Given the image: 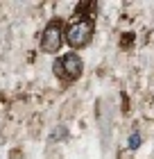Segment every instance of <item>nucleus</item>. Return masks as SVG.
Masks as SVG:
<instances>
[{"label":"nucleus","mask_w":154,"mask_h":159,"mask_svg":"<svg viewBox=\"0 0 154 159\" xmlns=\"http://www.w3.org/2000/svg\"><path fill=\"white\" fill-rule=\"evenodd\" d=\"M57 136H66V127H57V129H55V132H52V136H50V139H52V141H55V139H57Z\"/></svg>","instance_id":"5"},{"label":"nucleus","mask_w":154,"mask_h":159,"mask_svg":"<svg viewBox=\"0 0 154 159\" xmlns=\"http://www.w3.org/2000/svg\"><path fill=\"white\" fill-rule=\"evenodd\" d=\"M127 146H129V150H136L138 146H141V132H131V134H129V143H127Z\"/></svg>","instance_id":"4"},{"label":"nucleus","mask_w":154,"mask_h":159,"mask_svg":"<svg viewBox=\"0 0 154 159\" xmlns=\"http://www.w3.org/2000/svg\"><path fill=\"white\" fill-rule=\"evenodd\" d=\"M52 68H55L57 80L70 84V82H77V80L82 77V73H84V61H82V57L75 55V52H66V55H61L59 59L52 64Z\"/></svg>","instance_id":"2"},{"label":"nucleus","mask_w":154,"mask_h":159,"mask_svg":"<svg viewBox=\"0 0 154 159\" xmlns=\"http://www.w3.org/2000/svg\"><path fill=\"white\" fill-rule=\"evenodd\" d=\"M95 34V18H75L70 25H66V43L73 50L86 48L93 41Z\"/></svg>","instance_id":"1"},{"label":"nucleus","mask_w":154,"mask_h":159,"mask_svg":"<svg viewBox=\"0 0 154 159\" xmlns=\"http://www.w3.org/2000/svg\"><path fill=\"white\" fill-rule=\"evenodd\" d=\"M64 41H66V25H64V20L61 18L48 20V25L43 27V32H41V41H39L41 50L48 52V55H55V52L61 50Z\"/></svg>","instance_id":"3"}]
</instances>
